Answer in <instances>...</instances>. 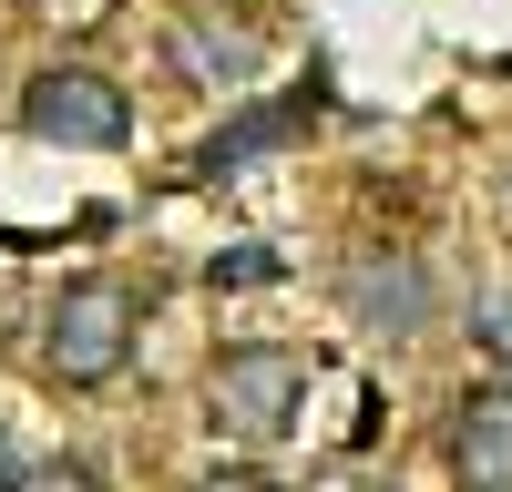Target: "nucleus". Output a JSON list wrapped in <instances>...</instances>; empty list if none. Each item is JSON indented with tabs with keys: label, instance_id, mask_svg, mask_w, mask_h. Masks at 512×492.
<instances>
[{
	"label": "nucleus",
	"instance_id": "f257e3e1",
	"mask_svg": "<svg viewBox=\"0 0 512 492\" xmlns=\"http://www.w3.org/2000/svg\"><path fill=\"white\" fill-rule=\"evenodd\" d=\"M134 328H144V298L123 277H82L52 298V318H41V359H52L62 390H103L123 359H134Z\"/></svg>",
	"mask_w": 512,
	"mask_h": 492
},
{
	"label": "nucleus",
	"instance_id": "f03ea898",
	"mask_svg": "<svg viewBox=\"0 0 512 492\" xmlns=\"http://www.w3.org/2000/svg\"><path fill=\"white\" fill-rule=\"evenodd\" d=\"M297 400H308V359L297 349H226L216 380H205V421H216V441L267 451V441H287Z\"/></svg>",
	"mask_w": 512,
	"mask_h": 492
},
{
	"label": "nucleus",
	"instance_id": "7ed1b4c3",
	"mask_svg": "<svg viewBox=\"0 0 512 492\" xmlns=\"http://www.w3.org/2000/svg\"><path fill=\"white\" fill-rule=\"evenodd\" d=\"M21 134L103 154V144L134 134V103H123V82H113V72H93V62H52V72H31V82H21Z\"/></svg>",
	"mask_w": 512,
	"mask_h": 492
},
{
	"label": "nucleus",
	"instance_id": "20e7f679",
	"mask_svg": "<svg viewBox=\"0 0 512 492\" xmlns=\"http://www.w3.org/2000/svg\"><path fill=\"white\" fill-rule=\"evenodd\" d=\"M451 472H461V492H512V380L461 390V410H451Z\"/></svg>",
	"mask_w": 512,
	"mask_h": 492
},
{
	"label": "nucleus",
	"instance_id": "39448f33",
	"mask_svg": "<svg viewBox=\"0 0 512 492\" xmlns=\"http://www.w3.org/2000/svg\"><path fill=\"white\" fill-rule=\"evenodd\" d=\"M338 298H349L359 328H390V339H400V328L431 318V277H420L410 246H379V257H359L349 277H338Z\"/></svg>",
	"mask_w": 512,
	"mask_h": 492
},
{
	"label": "nucleus",
	"instance_id": "423d86ee",
	"mask_svg": "<svg viewBox=\"0 0 512 492\" xmlns=\"http://www.w3.org/2000/svg\"><path fill=\"white\" fill-rule=\"evenodd\" d=\"M256 62H267V41H256V21H226L216 0L175 21V72H185V82H226V93H236V82H246Z\"/></svg>",
	"mask_w": 512,
	"mask_h": 492
},
{
	"label": "nucleus",
	"instance_id": "0eeeda50",
	"mask_svg": "<svg viewBox=\"0 0 512 492\" xmlns=\"http://www.w3.org/2000/svg\"><path fill=\"white\" fill-rule=\"evenodd\" d=\"M287 134H297V103H267V113H246V123H226V134H205V144H195V164H205V175H236L246 154H277Z\"/></svg>",
	"mask_w": 512,
	"mask_h": 492
},
{
	"label": "nucleus",
	"instance_id": "6e6552de",
	"mask_svg": "<svg viewBox=\"0 0 512 492\" xmlns=\"http://www.w3.org/2000/svg\"><path fill=\"white\" fill-rule=\"evenodd\" d=\"M267 277H277L267 246H236V257H216V287H267Z\"/></svg>",
	"mask_w": 512,
	"mask_h": 492
},
{
	"label": "nucleus",
	"instance_id": "1a4fd4ad",
	"mask_svg": "<svg viewBox=\"0 0 512 492\" xmlns=\"http://www.w3.org/2000/svg\"><path fill=\"white\" fill-rule=\"evenodd\" d=\"M11 492H103V482H93V472H72V462H52V472H21Z\"/></svg>",
	"mask_w": 512,
	"mask_h": 492
},
{
	"label": "nucleus",
	"instance_id": "9d476101",
	"mask_svg": "<svg viewBox=\"0 0 512 492\" xmlns=\"http://www.w3.org/2000/svg\"><path fill=\"white\" fill-rule=\"evenodd\" d=\"M482 339H492V359H512V298H492V308H482Z\"/></svg>",
	"mask_w": 512,
	"mask_h": 492
},
{
	"label": "nucleus",
	"instance_id": "9b49d317",
	"mask_svg": "<svg viewBox=\"0 0 512 492\" xmlns=\"http://www.w3.org/2000/svg\"><path fill=\"white\" fill-rule=\"evenodd\" d=\"M205 492H277V482H267V472H216Z\"/></svg>",
	"mask_w": 512,
	"mask_h": 492
},
{
	"label": "nucleus",
	"instance_id": "f8f14e48",
	"mask_svg": "<svg viewBox=\"0 0 512 492\" xmlns=\"http://www.w3.org/2000/svg\"><path fill=\"white\" fill-rule=\"evenodd\" d=\"M328 492H369V482H328Z\"/></svg>",
	"mask_w": 512,
	"mask_h": 492
},
{
	"label": "nucleus",
	"instance_id": "ddd939ff",
	"mask_svg": "<svg viewBox=\"0 0 512 492\" xmlns=\"http://www.w3.org/2000/svg\"><path fill=\"white\" fill-rule=\"evenodd\" d=\"M0 308H11V277H0Z\"/></svg>",
	"mask_w": 512,
	"mask_h": 492
}]
</instances>
